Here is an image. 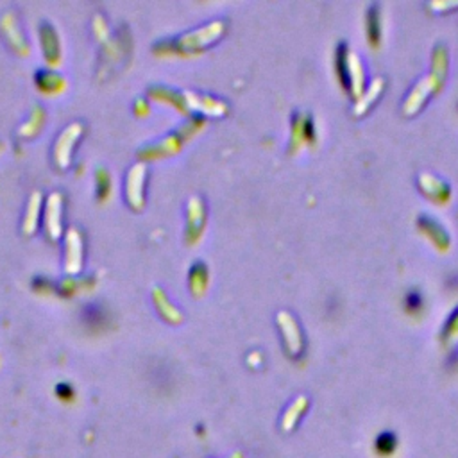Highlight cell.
Listing matches in <instances>:
<instances>
[{"mask_svg":"<svg viewBox=\"0 0 458 458\" xmlns=\"http://www.w3.org/2000/svg\"><path fill=\"white\" fill-rule=\"evenodd\" d=\"M155 296H156V299H158V303L163 306V312H165V315H168V313H175V315H177V310H175L174 306H172V304L168 303L167 296H165L163 292L156 290L155 292ZM177 317H180V315H177Z\"/></svg>","mask_w":458,"mask_h":458,"instance_id":"11","label":"cell"},{"mask_svg":"<svg viewBox=\"0 0 458 458\" xmlns=\"http://www.w3.org/2000/svg\"><path fill=\"white\" fill-rule=\"evenodd\" d=\"M279 321H281V324H283L285 335H288V346H290V349L296 353V351L301 347V338H299V331H297L296 322L292 321V317L285 312L279 313Z\"/></svg>","mask_w":458,"mask_h":458,"instance_id":"7","label":"cell"},{"mask_svg":"<svg viewBox=\"0 0 458 458\" xmlns=\"http://www.w3.org/2000/svg\"><path fill=\"white\" fill-rule=\"evenodd\" d=\"M190 217H188V235L192 237L194 240L197 238V235L203 231V226H205V208H203V203L199 200V197H192L190 199Z\"/></svg>","mask_w":458,"mask_h":458,"instance_id":"6","label":"cell"},{"mask_svg":"<svg viewBox=\"0 0 458 458\" xmlns=\"http://www.w3.org/2000/svg\"><path fill=\"white\" fill-rule=\"evenodd\" d=\"M222 27H224V22L221 20L212 22V24H208L206 27H203V29L196 31V33L184 34L177 45L183 47V49H196V47L206 45V43L215 40V38L222 33Z\"/></svg>","mask_w":458,"mask_h":458,"instance_id":"2","label":"cell"},{"mask_svg":"<svg viewBox=\"0 0 458 458\" xmlns=\"http://www.w3.org/2000/svg\"><path fill=\"white\" fill-rule=\"evenodd\" d=\"M143 177H145V165L143 163L133 165L129 175H127V199L133 206L142 205Z\"/></svg>","mask_w":458,"mask_h":458,"instance_id":"4","label":"cell"},{"mask_svg":"<svg viewBox=\"0 0 458 458\" xmlns=\"http://www.w3.org/2000/svg\"><path fill=\"white\" fill-rule=\"evenodd\" d=\"M200 269H203V263H199V265H196L192 269V290L197 292V294L203 292V288H205V283H206V278H208V274H203V276L199 274Z\"/></svg>","mask_w":458,"mask_h":458,"instance_id":"10","label":"cell"},{"mask_svg":"<svg viewBox=\"0 0 458 458\" xmlns=\"http://www.w3.org/2000/svg\"><path fill=\"white\" fill-rule=\"evenodd\" d=\"M40 192H34L33 196H31V203H29V208H27V217L24 219V229L27 231V233H31L34 229V226H36V221H38V208H40Z\"/></svg>","mask_w":458,"mask_h":458,"instance_id":"8","label":"cell"},{"mask_svg":"<svg viewBox=\"0 0 458 458\" xmlns=\"http://www.w3.org/2000/svg\"><path fill=\"white\" fill-rule=\"evenodd\" d=\"M81 263H83V240H81V233L75 228L68 229L67 233V262L65 267L70 274H75L81 271Z\"/></svg>","mask_w":458,"mask_h":458,"instance_id":"3","label":"cell"},{"mask_svg":"<svg viewBox=\"0 0 458 458\" xmlns=\"http://www.w3.org/2000/svg\"><path fill=\"white\" fill-rule=\"evenodd\" d=\"M61 194L54 192L50 194L49 203H47V229H49L50 237H59L61 233Z\"/></svg>","mask_w":458,"mask_h":458,"instance_id":"5","label":"cell"},{"mask_svg":"<svg viewBox=\"0 0 458 458\" xmlns=\"http://www.w3.org/2000/svg\"><path fill=\"white\" fill-rule=\"evenodd\" d=\"M81 131H83V124H81V122H72L67 129L63 131L61 136L58 138L54 156H56V161L59 163V167H67L68 165L72 145H74V142L81 134Z\"/></svg>","mask_w":458,"mask_h":458,"instance_id":"1","label":"cell"},{"mask_svg":"<svg viewBox=\"0 0 458 458\" xmlns=\"http://www.w3.org/2000/svg\"><path fill=\"white\" fill-rule=\"evenodd\" d=\"M396 437L392 434H381L378 437V441H376V450H378V453L381 455H390L392 451L396 450Z\"/></svg>","mask_w":458,"mask_h":458,"instance_id":"9","label":"cell"}]
</instances>
